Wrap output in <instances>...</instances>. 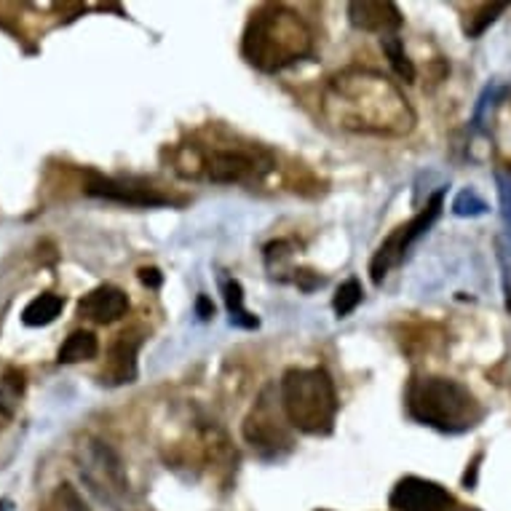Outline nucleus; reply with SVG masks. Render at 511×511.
<instances>
[{
	"label": "nucleus",
	"mask_w": 511,
	"mask_h": 511,
	"mask_svg": "<svg viewBox=\"0 0 511 511\" xmlns=\"http://www.w3.org/2000/svg\"><path fill=\"white\" fill-rule=\"evenodd\" d=\"M324 118L342 131L404 137L415 126V111L397 86L370 70H345L322 97Z\"/></svg>",
	"instance_id": "obj_1"
},
{
	"label": "nucleus",
	"mask_w": 511,
	"mask_h": 511,
	"mask_svg": "<svg viewBox=\"0 0 511 511\" xmlns=\"http://www.w3.org/2000/svg\"><path fill=\"white\" fill-rule=\"evenodd\" d=\"M313 49L308 24L284 5L257 8L244 30L241 54L260 72H282Z\"/></svg>",
	"instance_id": "obj_2"
},
{
	"label": "nucleus",
	"mask_w": 511,
	"mask_h": 511,
	"mask_svg": "<svg viewBox=\"0 0 511 511\" xmlns=\"http://www.w3.org/2000/svg\"><path fill=\"white\" fill-rule=\"evenodd\" d=\"M410 415L442 434H463L474 429L485 410L477 397L450 378H418L407 391Z\"/></svg>",
	"instance_id": "obj_3"
},
{
	"label": "nucleus",
	"mask_w": 511,
	"mask_h": 511,
	"mask_svg": "<svg viewBox=\"0 0 511 511\" xmlns=\"http://www.w3.org/2000/svg\"><path fill=\"white\" fill-rule=\"evenodd\" d=\"M282 410L292 429L311 437H327L335 429L338 415V391L330 372L322 367L286 370L282 378Z\"/></svg>",
	"instance_id": "obj_4"
},
{
	"label": "nucleus",
	"mask_w": 511,
	"mask_h": 511,
	"mask_svg": "<svg viewBox=\"0 0 511 511\" xmlns=\"http://www.w3.org/2000/svg\"><path fill=\"white\" fill-rule=\"evenodd\" d=\"M442 201H445V190H437V193L429 198V204H426L410 223L399 226L397 230L378 246V252H375V257H372V263H370L372 284H383V279L389 276V271L404 260L407 249H410L420 236H426L429 227L439 220V215H442Z\"/></svg>",
	"instance_id": "obj_5"
},
{
	"label": "nucleus",
	"mask_w": 511,
	"mask_h": 511,
	"mask_svg": "<svg viewBox=\"0 0 511 511\" xmlns=\"http://www.w3.org/2000/svg\"><path fill=\"white\" fill-rule=\"evenodd\" d=\"M244 439L265 458H279L292 448L289 420H286L284 410L274 407V401H268V394L260 399L257 407L246 415Z\"/></svg>",
	"instance_id": "obj_6"
},
{
	"label": "nucleus",
	"mask_w": 511,
	"mask_h": 511,
	"mask_svg": "<svg viewBox=\"0 0 511 511\" xmlns=\"http://www.w3.org/2000/svg\"><path fill=\"white\" fill-rule=\"evenodd\" d=\"M207 177L212 182H246V179H257L260 174L271 169V159L263 153H246V150H212L204 159Z\"/></svg>",
	"instance_id": "obj_7"
},
{
	"label": "nucleus",
	"mask_w": 511,
	"mask_h": 511,
	"mask_svg": "<svg viewBox=\"0 0 511 511\" xmlns=\"http://www.w3.org/2000/svg\"><path fill=\"white\" fill-rule=\"evenodd\" d=\"M391 509L397 511H453L455 498L439 482L423 477L399 479L391 493Z\"/></svg>",
	"instance_id": "obj_8"
},
{
	"label": "nucleus",
	"mask_w": 511,
	"mask_h": 511,
	"mask_svg": "<svg viewBox=\"0 0 511 511\" xmlns=\"http://www.w3.org/2000/svg\"><path fill=\"white\" fill-rule=\"evenodd\" d=\"M348 19L353 27L364 33H375L381 38L397 35L401 27V11L391 0H353L348 5Z\"/></svg>",
	"instance_id": "obj_9"
},
{
	"label": "nucleus",
	"mask_w": 511,
	"mask_h": 511,
	"mask_svg": "<svg viewBox=\"0 0 511 511\" xmlns=\"http://www.w3.org/2000/svg\"><path fill=\"white\" fill-rule=\"evenodd\" d=\"M83 190L89 196L118 201V204H129V207H164V204H169L167 196L153 193L150 188H134L129 182L111 179V177H102V174H89V182H86Z\"/></svg>",
	"instance_id": "obj_10"
},
{
	"label": "nucleus",
	"mask_w": 511,
	"mask_h": 511,
	"mask_svg": "<svg viewBox=\"0 0 511 511\" xmlns=\"http://www.w3.org/2000/svg\"><path fill=\"white\" fill-rule=\"evenodd\" d=\"M129 311V297L123 289L113 284H102L86 292L78 303V316L94 324H113Z\"/></svg>",
	"instance_id": "obj_11"
},
{
	"label": "nucleus",
	"mask_w": 511,
	"mask_h": 511,
	"mask_svg": "<svg viewBox=\"0 0 511 511\" xmlns=\"http://www.w3.org/2000/svg\"><path fill=\"white\" fill-rule=\"evenodd\" d=\"M142 345L140 333H123L118 335V341L111 348V364L108 372H102V383L108 378V383L121 386V383H134L137 378V351Z\"/></svg>",
	"instance_id": "obj_12"
},
{
	"label": "nucleus",
	"mask_w": 511,
	"mask_h": 511,
	"mask_svg": "<svg viewBox=\"0 0 511 511\" xmlns=\"http://www.w3.org/2000/svg\"><path fill=\"white\" fill-rule=\"evenodd\" d=\"M97 353H100V341H97V335L89 333V330H78V333H72L67 341L62 342V348H59L57 353V362L59 364H78V362L94 359Z\"/></svg>",
	"instance_id": "obj_13"
},
{
	"label": "nucleus",
	"mask_w": 511,
	"mask_h": 511,
	"mask_svg": "<svg viewBox=\"0 0 511 511\" xmlns=\"http://www.w3.org/2000/svg\"><path fill=\"white\" fill-rule=\"evenodd\" d=\"M62 308H64V297L46 292V294H41V297H35V300H30L24 305L22 322L27 327H46V324H52L59 313H62Z\"/></svg>",
	"instance_id": "obj_14"
},
{
	"label": "nucleus",
	"mask_w": 511,
	"mask_h": 511,
	"mask_svg": "<svg viewBox=\"0 0 511 511\" xmlns=\"http://www.w3.org/2000/svg\"><path fill=\"white\" fill-rule=\"evenodd\" d=\"M223 294H226V308H227V319L233 327H241V330H257L260 327V319L246 311L244 305V289L236 279H230L223 284Z\"/></svg>",
	"instance_id": "obj_15"
},
{
	"label": "nucleus",
	"mask_w": 511,
	"mask_h": 511,
	"mask_svg": "<svg viewBox=\"0 0 511 511\" xmlns=\"http://www.w3.org/2000/svg\"><path fill=\"white\" fill-rule=\"evenodd\" d=\"M381 46L386 52V57L391 62V67L397 70V75L404 83H412L415 81V64L410 62V57L404 54V46L399 41V35H389V38H381Z\"/></svg>",
	"instance_id": "obj_16"
},
{
	"label": "nucleus",
	"mask_w": 511,
	"mask_h": 511,
	"mask_svg": "<svg viewBox=\"0 0 511 511\" xmlns=\"http://www.w3.org/2000/svg\"><path fill=\"white\" fill-rule=\"evenodd\" d=\"M504 11H506V3H487L479 11L468 14V19H466V35L468 38H479Z\"/></svg>",
	"instance_id": "obj_17"
},
{
	"label": "nucleus",
	"mask_w": 511,
	"mask_h": 511,
	"mask_svg": "<svg viewBox=\"0 0 511 511\" xmlns=\"http://www.w3.org/2000/svg\"><path fill=\"white\" fill-rule=\"evenodd\" d=\"M362 284L356 282V279H348V282H342L338 286V292H335V300H333V308H335V313L338 316H348V313H353L356 311V305L362 303Z\"/></svg>",
	"instance_id": "obj_18"
},
{
	"label": "nucleus",
	"mask_w": 511,
	"mask_h": 511,
	"mask_svg": "<svg viewBox=\"0 0 511 511\" xmlns=\"http://www.w3.org/2000/svg\"><path fill=\"white\" fill-rule=\"evenodd\" d=\"M487 212V204L482 196H477L471 188L468 190H460L453 201V215L458 217H482Z\"/></svg>",
	"instance_id": "obj_19"
},
{
	"label": "nucleus",
	"mask_w": 511,
	"mask_h": 511,
	"mask_svg": "<svg viewBox=\"0 0 511 511\" xmlns=\"http://www.w3.org/2000/svg\"><path fill=\"white\" fill-rule=\"evenodd\" d=\"M496 185H498V196H501V215H504L506 233L511 238V164H504L496 169Z\"/></svg>",
	"instance_id": "obj_20"
},
{
	"label": "nucleus",
	"mask_w": 511,
	"mask_h": 511,
	"mask_svg": "<svg viewBox=\"0 0 511 511\" xmlns=\"http://www.w3.org/2000/svg\"><path fill=\"white\" fill-rule=\"evenodd\" d=\"M43 511H89V509H86V504L81 501V496H78L70 485H62L57 493H54V498L49 501V506Z\"/></svg>",
	"instance_id": "obj_21"
},
{
	"label": "nucleus",
	"mask_w": 511,
	"mask_h": 511,
	"mask_svg": "<svg viewBox=\"0 0 511 511\" xmlns=\"http://www.w3.org/2000/svg\"><path fill=\"white\" fill-rule=\"evenodd\" d=\"M140 282L148 286V289H159L164 284V274L159 268H142L140 271Z\"/></svg>",
	"instance_id": "obj_22"
},
{
	"label": "nucleus",
	"mask_w": 511,
	"mask_h": 511,
	"mask_svg": "<svg viewBox=\"0 0 511 511\" xmlns=\"http://www.w3.org/2000/svg\"><path fill=\"white\" fill-rule=\"evenodd\" d=\"M196 313L207 322V319H212L215 316V303L207 297V294H201L198 300H196Z\"/></svg>",
	"instance_id": "obj_23"
},
{
	"label": "nucleus",
	"mask_w": 511,
	"mask_h": 511,
	"mask_svg": "<svg viewBox=\"0 0 511 511\" xmlns=\"http://www.w3.org/2000/svg\"><path fill=\"white\" fill-rule=\"evenodd\" d=\"M479 460H482V455H474V460H471V468H466V474H463V485H466V487H474V485H477V474H479Z\"/></svg>",
	"instance_id": "obj_24"
},
{
	"label": "nucleus",
	"mask_w": 511,
	"mask_h": 511,
	"mask_svg": "<svg viewBox=\"0 0 511 511\" xmlns=\"http://www.w3.org/2000/svg\"><path fill=\"white\" fill-rule=\"evenodd\" d=\"M297 284L303 286L305 292H311L313 286H322V279H319V276H313L311 271H300V274H297Z\"/></svg>",
	"instance_id": "obj_25"
},
{
	"label": "nucleus",
	"mask_w": 511,
	"mask_h": 511,
	"mask_svg": "<svg viewBox=\"0 0 511 511\" xmlns=\"http://www.w3.org/2000/svg\"><path fill=\"white\" fill-rule=\"evenodd\" d=\"M11 509V504L8 501H0V511H8Z\"/></svg>",
	"instance_id": "obj_26"
},
{
	"label": "nucleus",
	"mask_w": 511,
	"mask_h": 511,
	"mask_svg": "<svg viewBox=\"0 0 511 511\" xmlns=\"http://www.w3.org/2000/svg\"><path fill=\"white\" fill-rule=\"evenodd\" d=\"M506 308L511 311V292H509V297H506Z\"/></svg>",
	"instance_id": "obj_27"
},
{
	"label": "nucleus",
	"mask_w": 511,
	"mask_h": 511,
	"mask_svg": "<svg viewBox=\"0 0 511 511\" xmlns=\"http://www.w3.org/2000/svg\"><path fill=\"white\" fill-rule=\"evenodd\" d=\"M319 511H324V509H319Z\"/></svg>",
	"instance_id": "obj_28"
}]
</instances>
